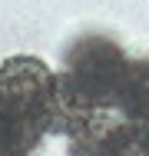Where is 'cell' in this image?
<instances>
[{"label":"cell","instance_id":"6da1fadb","mask_svg":"<svg viewBox=\"0 0 149 156\" xmlns=\"http://www.w3.org/2000/svg\"><path fill=\"white\" fill-rule=\"evenodd\" d=\"M126 66H129V57L123 53L119 43H113L109 37H99V33H86L66 47L63 66L57 73L89 110L116 113Z\"/></svg>","mask_w":149,"mask_h":156},{"label":"cell","instance_id":"7a4b0ae2","mask_svg":"<svg viewBox=\"0 0 149 156\" xmlns=\"http://www.w3.org/2000/svg\"><path fill=\"white\" fill-rule=\"evenodd\" d=\"M0 87L7 100L23 110L27 116L40 120L50 133V113H53V93H57V70L33 53H17L0 63Z\"/></svg>","mask_w":149,"mask_h":156},{"label":"cell","instance_id":"3957f363","mask_svg":"<svg viewBox=\"0 0 149 156\" xmlns=\"http://www.w3.org/2000/svg\"><path fill=\"white\" fill-rule=\"evenodd\" d=\"M70 156H149V129L126 123L119 113L96 110L66 136Z\"/></svg>","mask_w":149,"mask_h":156},{"label":"cell","instance_id":"277c9868","mask_svg":"<svg viewBox=\"0 0 149 156\" xmlns=\"http://www.w3.org/2000/svg\"><path fill=\"white\" fill-rule=\"evenodd\" d=\"M43 136L47 126L17 110L0 87V156H33Z\"/></svg>","mask_w":149,"mask_h":156},{"label":"cell","instance_id":"5b68a950","mask_svg":"<svg viewBox=\"0 0 149 156\" xmlns=\"http://www.w3.org/2000/svg\"><path fill=\"white\" fill-rule=\"evenodd\" d=\"M116 113L126 123H136L149 129V57H129L123 87H119Z\"/></svg>","mask_w":149,"mask_h":156}]
</instances>
